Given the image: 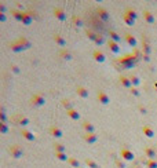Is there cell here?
Listing matches in <instances>:
<instances>
[{"label":"cell","instance_id":"1","mask_svg":"<svg viewBox=\"0 0 157 168\" xmlns=\"http://www.w3.org/2000/svg\"><path fill=\"white\" fill-rule=\"evenodd\" d=\"M120 156H121V158H124L125 161H131V160H134V158H135L134 152H132V150H130V149H127V148L121 149V150H120Z\"/></svg>","mask_w":157,"mask_h":168},{"label":"cell","instance_id":"2","mask_svg":"<svg viewBox=\"0 0 157 168\" xmlns=\"http://www.w3.org/2000/svg\"><path fill=\"white\" fill-rule=\"evenodd\" d=\"M10 153H11V156H13L14 158H20L21 156L23 154V149L21 148L20 145H13L10 148Z\"/></svg>","mask_w":157,"mask_h":168},{"label":"cell","instance_id":"3","mask_svg":"<svg viewBox=\"0 0 157 168\" xmlns=\"http://www.w3.org/2000/svg\"><path fill=\"white\" fill-rule=\"evenodd\" d=\"M97 98H98V101L101 102L102 105H108L109 102H110V98H109V95L105 92V91L99 90L98 92H97Z\"/></svg>","mask_w":157,"mask_h":168},{"label":"cell","instance_id":"4","mask_svg":"<svg viewBox=\"0 0 157 168\" xmlns=\"http://www.w3.org/2000/svg\"><path fill=\"white\" fill-rule=\"evenodd\" d=\"M54 15H55V18H58L61 22L66 21V11L63 10V8H61V7H57L55 10H54Z\"/></svg>","mask_w":157,"mask_h":168},{"label":"cell","instance_id":"5","mask_svg":"<svg viewBox=\"0 0 157 168\" xmlns=\"http://www.w3.org/2000/svg\"><path fill=\"white\" fill-rule=\"evenodd\" d=\"M32 104L36 105V106H43V105L46 104V99H44V97L40 94H35L32 97Z\"/></svg>","mask_w":157,"mask_h":168},{"label":"cell","instance_id":"6","mask_svg":"<svg viewBox=\"0 0 157 168\" xmlns=\"http://www.w3.org/2000/svg\"><path fill=\"white\" fill-rule=\"evenodd\" d=\"M92 57H94V59L97 62H99V64L105 62V59H106V55H105L103 52L101 51V50H95V51L92 52Z\"/></svg>","mask_w":157,"mask_h":168},{"label":"cell","instance_id":"7","mask_svg":"<svg viewBox=\"0 0 157 168\" xmlns=\"http://www.w3.org/2000/svg\"><path fill=\"white\" fill-rule=\"evenodd\" d=\"M108 45H109V48H110V51L113 52V54H119V52L121 51V48H120V45H119V43L113 42V40H110V39L108 40Z\"/></svg>","mask_w":157,"mask_h":168},{"label":"cell","instance_id":"8","mask_svg":"<svg viewBox=\"0 0 157 168\" xmlns=\"http://www.w3.org/2000/svg\"><path fill=\"white\" fill-rule=\"evenodd\" d=\"M76 92H77V95L80 98H83V99H87V98H88V95H90L88 90H87L85 87H83V86H78L77 90H76Z\"/></svg>","mask_w":157,"mask_h":168},{"label":"cell","instance_id":"9","mask_svg":"<svg viewBox=\"0 0 157 168\" xmlns=\"http://www.w3.org/2000/svg\"><path fill=\"white\" fill-rule=\"evenodd\" d=\"M50 134H51L52 136H55V138H62L63 136V131L57 126H52L51 128H50Z\"/></svg>","mask_w":157,"mask_h":168},{"label":"cell","instance_id":"10","mask_svg":"<svg viewBox=\"0 0 157 168\" xmlns=\"http://www.w3.org/2000/svg\"><path fill=\"white\" fill-rule=\"evenodd\" d=\"M124 39H125V42H127V44L130 45V47H137L138 42H137V39H135L134 36L131 35V33H125Z\"/></svg>","mask_w":157,"mask_h":168},{"label":"cell","instance_id":"11","mask_svg":"<svg viewBox=\"0 0 157 168\" xmlns=\"http://www.w3.org/2000/svg\"><path fill=\"white\" fill-rule=\"evenodd\" d=\"M120 84L123 86V87H125V88H132V83H131V80H130V77H127V76H120Z\"/></svg>","mask_w":157,"mask_h":168},{"label":"cell","instance_id":"12","mask_svg":"<svg viewBox=\"0 0 157 168\" xmlns=\"http://www.w3.org/2000/svg\"><path fill=\"white\" fill-rule=\"evenodd\" d=\"M83 128L85 129V132H87V134H94L95 132L94 124L90 123V121H83Z\"/></svg>","mask_w":157,"mask_h":168},{"label":"cell","instance_id":"13","mask_svg":"<svg viewBox=\"0 0 157 168\" xmlns=\"http://www.w3.org/2000/svg\"><path fill=\"white\" fill-rule=\"evenodd\" d=\"M142 132H143V135H146L147 138H153L154 136V129L152 128L150 126H143L142 127Z\"/></svg>","mask_w":157,"mask_h":168},{"label":"cell","instance_id":"14","mask_svg":"<svg viewBox=\"0 0 157 168\" xmlns=\"http://www.w3.org/2000/svg\"><path fill=\"white\" fill-rule=\"evenodd\" d=\"M54 40H55V43L59 45V47L66 48V47H65V45H66V40L63 39V36H61V35H58V33H57V35L54 36Z\"/></svg>","mask_w":157,"mask_h":168},{"label":"cell","instance_id":"15","mask_svg":"<svg viewBox=\"0 0 157 168\" xmlns=\"http://www.w3.org/2000/svg\"><path fill=\"white\" fill-rule=\"evenodd\" d=\"M84 141L85 142H88V143H95L97 141H98V135L97 134H85L84 135Z\"/></svg>","mask_w":157,"mask_h":168},{"label":"cell","instance_id":"16","mask_svg":"<svg viewBox=\"0 0 157 168\" xmlns=\"http://www.w3.org/2000/svg\"><path fill=\"white\" fill-rule=\"evenodd\" d=\"M143 18H145V21H146L147 23H154V15L150 13V11L145 10L143 11Z\"/></svg>","mask_w":157,"mask_h":168},{"label":"cell","instance_id":"17","mask_svg":"<svg viewBox=\"0 0 157 168\" xmlns=\"http://www.w3.org/2000/svg\"><path fill=\"white\" fill-rule=\"evenodd\" d=\"M145 154H146V157L149 160H154V157H156V150H154V148H146L145 149Z\"/></svg>","mask_w":157,"mask_h":168},{"label":"cell","instance_id":"18","mask_svg":"<svg viewBox=\"0 0 157 168\" xmlns=\"http://www.w3.org/2000/svg\"><path fill=\"white\" fill-rule=\"evenodd\" d=\"M23 14H25V13L18 11V10H15V8H14V10H11V15H13L17 21H21V22H22V20H23Z\"/></svg>","mask_w":157,"mask_h":168},{"label":"cell","instance_id":"19","mask_svg":"<svg viewBox=\"0 0 157 168\" xmlns=\"http://www.w3.org/2000/svg\"><path fill=\"white\" fill-rule=\"evenodd\" d=\"M32 20H33V14L32 13H25V14H23L22 23H23V25H30Z\"/></svg>","mask_w":157,"mask_h":168},{"label":"cell","instance_id":"20","mask_svg":"<svg viewBox=\"0 0 157 168\" xmlns=\"http://www.w3.org/2000/svg\"><path fill=\"white\" fill-rule=\"evenodd\" d=\"M21 134H22V136L26 139V141H35V135H33V132H30V131H28V129H22Z\"/></svg>","mask_w":157,"mask_h":168},{"label":"cell","instance_id":"21","mask_svg":"<svg viewBox=\"0 0 157 168\" xmlns=\"http://www.w3.org/2000/svg\"><path fill=\"white\" fill-rule=\"evenodd\" d=\"M66 114H68V116L70 117L72 120H78V119H80V114H78V112H77L76 109L68 110V112H66Z\"/></svg>","mask_w":157,"mask_h":168},{"label":"cell","instance_id":"22","mask_svg":"<svg viewBox=\"0 0 157 168\" xmlns=\"http://www.w3.org/2000/svg\"><path fill=\"white\" fill-rule=\"evenodd\" d=\"M124 15L130 17V18H132V20H137V17H138V14H137V11H135L134 8H130V7H128L127 10L124 11Z\"/></svg>","mask_w":157,"mask_h":168},{"label":"cell","instance_id":"23","mask_svg":"<svg viewBox=\"0 0 157 168\" xmlns=\"http://www.w3.org/2000/svg\"><path fill=\"white\" fill-rule=\"evenodd\" d=\"M59 57H62L63 59H72V54L68 48H62L59 51Z\"/></svg>","mask_w":157,"mask_h":168},{"label":"cell","instance_id":"24","mask_svg":"<svg viewBox=\"0 0 157 168\" xmlns=\"http://www.w3.org/2000/svg\"><path fill=\"white\" fill-rule=\"evenodd\" d=\"M130 80H131V83H132V87H138V86L141 84V79H139V76H137V74H131Z\"/></svg>","mask_w":157,"mask_h":168},{"label":"cell","instance_id":"25","mask_svg":"<svg viewBox=\"0 0 157 168\" xmlns=\"http://www.w3.org/2000/svg\"><path fill=\"white\" fill-rule=\"evenodd\" d=\"M109 36H110V40H113V42H116V43H119L121 40V36L119 35L117 32H115V30H110V32H109Z\"/></svg>","mask_w":157,"mask_h":168},{"label":"cell","instance_id":"26","mask_svg":"<svg viewBox=\"0 0 157 168\" xmlns=\"http://www.w3.org/2000/svg\"><path fill=\"white\" fill-rule=\"evenodd\" d=\"M54 150L55 153H66V148L61 143H54Z\"/></svg>","mask_w":157,"mask_h":168},{"label":"cell","instance_id":"27","mask_svg":"<svg viewBox=\"0 0 157 168\" xmlns=\"http://www.w3.org/2000/svg\"><path fill=\"white\" fill-rule=\"evenodd\" d=\"M98 13H99V17H101L103 21H108L109 20V15H108V11L105 8H98Z\"/></svg>","mask_w":157,"mask_h":168},{"label":"cell","instance_id":"28","mask_svg":"<svg viewBox=\"0 0 157 168\" xmlns=\"http://www.w3.org/2000/svg\"><path fill=\"white\" fill-rule=\"evenodd\" d=\"M68 163L72 165V167H75V168H80V163H78V160L77 158H75V157H69Z\"/></svg>","mask_w":157,"mask_h":168},{"label":"cell","instance_id":"29","mask_svg":"<svg viewBox=\"0 0 157 168\" xmlns=\"http://www.w3.org/2000/svg\"><path fill=\"white\" fill-rule=\"evenodd\" d=\"M85 164L88 165V168H101L98 165V163H95L94 160H91V158H87V160H85Z\"/></svg>","mask_w":157,"mask_h":168},{"label":"cell","instance_id":"30","mask_svg":"<svg viewBox=\"0 0 157 168\" xmlns=\"http://www.w3.org/2000/svg\"><path fill=\"white\" fill-rule=\"evenodd\" d=\"M55 157L61 161H69V157L66 156V153H55Z\"/></svg>","mask_w":157,"mask_h":168},{"label":"cell","instance_id":"31","mask_svg":"<svg viewBox=\"0 0 157 168\" xmlns=\"http://www.w3.org/2000/svg\"><path fill=\"white\" fill-rule=\"evenodd\" d=\"M18 119H20V121H18V124H20V126H28V124H29V119H28V117L18 116Z\"/></svg>","mask_w":157,"mask_h":168},{"label":"cell","instance_id":"32","mask_svg":"<svg viewBox=\"0 0 157 168\" xmlns=\"http://www.w3.org/2000/svg\"><path fill=\"white\" fill-rule=\"evenodd\" d=\"M62 106L66 109V112H68V110H70V109H73V107H72V102H70L69 99H63L62 101Z\"/></svg>","mask_w":157,"mask_h":168},{"label":"cell","instance_id":"33","mask_svg":"<svg viewBox=\"0 0 157 168\" xmlns=\"http://www.w3.org/2000/svg\"><path fill=\"white\" fill-rule=\"evenodd\" d=\"M123 20H124V22L127 23L128 26H132V25L135 23V20H132V18H130V17L124 15V14H123Z\"/></svg>","mask_w":157,"mask_h":168},{"label":"cell","instance_id":"34","mask_svg":"<svg viewBox=\"0 0 157 168\" xmlns=\"http://www.w3.org/2000/svg\"><path fill=\"white\" fill-rule=\"evenodd\" d=\"M7 131H8V126H7L6 123H0V134H7Z\"/></svg>","mask_w":157,"mask_h":168},{"label":"cell","instance_id":"35","mask_svg":"<svg viewBox=\"0 0 157 168\" xmlns=\"http://www.w3.org/2000/svg\"><path fill=\"white\" fill-rule=\"evenodd\" d=\"M72 21H73V23H76L77 26H83V21H82V18H80V17L75 15V17L72 18Z\"/></svg>","mask_w":157,"mask_h":168},{"label":"cell","instance_id":"36","mask_svg":"<svg viewBox=\"0 0 157 168\" xmlns=\"http://www.w3.org/2000/svg\"><path fill=\"white\" fill-rule=\"evenodd\" d=\"M120 62H123V64H124L125 66H131V65H132V61H131V57H125V58H123Z\"/></svg>","mask_w":157,"mask_h":168},{"label":"cell","instance_id":"37","mask_svg":"<svg viewBox=\"0 0 157 168\" xmlns=\"http://www.w3.org/2000/svg\"><path fill=\"white\" fill-rule=\"evenodd\" d=\"M147 168H157V161L156 160H149V161L146 163Z\"/></svg>","mask_w":157,"mask_h":168},{"label":"cell","instance_id":"38","mask_svg":"<svg viewBox=\"0 0 157 168\" xmlns=\"http://www.w3.org/2000/svg\"><path fill=\"white\" fill-rule=\"evenodd\" d=\"M87 36H88V37L92 40V42H95V39H97V36H98V35H95L92 30H87Z\"/></svg>","mask_w":157,"mask_h":168},{"label":"cell","instance_id":"39","mask_svg":"<svg viewBox=\"0 0 157 168\" xmlns=\"http://www.w3.org/2000/svg\"><path fill=\"white\" fill-rule=\"evenodd\" d=\"M131 94L134 95V97H139V95H141V92H139V90H138L137 87H132V88H131Z\"/></svg>","mask_w":157,"mask_h":168},{"label":"cell","instance_id":"40","mask_svg":"<svg viewBox=\"0 0 157 168\" xmlns=\"http://www.w3.org/2000/svg\"><path fill=\"white\" fill-rule=\"evenodd\" d=\"M94 43H95V44H99V45H101L102 43H103V39H102V36H99V35L97 36V39H95Z\"/></svg>","mask_w":157,"mask_h":168},{"label":"cell","instance_id":"41","mask_svg":"<svg viewBox=\"0 0 157 168\" xmlns=\"http://www.w3.org/2000/svg\"><path fill=\"white\" fill-rule=\"evenodd\" d=\"M139 110H141V112H142L143 114H146V113H147V109H146L145 106H142V105H139Z\"/></svg>","mask_w":157,"mask_h":168},{"label":"cell","instance_id":"42","mask_svg":"<svg viewBox=\"0 0 157 168\" xmlns=\"http://www.w3.org/2000/svg\"><path fill=\"white\" fill-rule=\"evenodd\" d=\"M11 69H13L14 73H18V72H20V69H18V66H17V65H11Z\"/></svg>","mask_w":157,"mask_h":168},{"label":"cell","instance_id":"43","mask_svg":"<svg viewBox=\"0 0 157 168\" xmlns=\"http://www.w3.org/2000/svg\"><path fill=\"white\" fill-rule=\"evenodd\" d=\"M154 88H156V90H157V83H154Z\"/></svg>","mask_w":157,"mask_h":168},{"label":"cell","instance_id":"44","mask_svg":"<svg viewBox=\"0 0 157 168\" xmlns=\"http://www.w3.org/2000/svg\"><path fill=\"white\" fill-rule=\"evenodd\" d=\"M80 168H82V167H80Z\"/></svg>","mask_w":157,"mask_h":168}]
</instances>
